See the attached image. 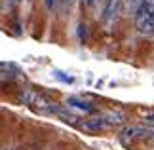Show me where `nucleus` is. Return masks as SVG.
Masks as SVG:
<instances>
[{
    "label": "nucleus",
    "mask_w": 154,
    "mask_h": 150,
    "mask_svg": "<svg viewBox=\"0 0 154 150\" xmlns=\"http://www.w3.org/2000/svg\"><path fill=\"white\" fill-rule=\"evenodd\" d=\"M133 17H135V29L141 34H145V36H152L154 34V11L149 10L146 6H143Z\"/></svg>",
    "instance_id": "obj_1"
},
{
    "label": "nucleus",
    "mask_w": 154,
    "mask_h": 150,
    "mask_svg": "<svg viewBox=\"0 0 154 150\" xmlns=\"http://www.w3.org/2000/svg\"><path fill=\"white\" fill-rule=\"evenodd\" d=\"M122 6H124V0H112V2L106 6V10L103 11L101 21H103V25H105L106 31H110V29L116 25V19H118V15H120Z\"/></svg>",
    "instance_id": "obj_2"
},
{
    "label": "nucleus",
    "mask_w": 154,
    "mask_h": 150,
    "mask_svg": "<svg viewBox=\"0 0 154 150\" xmlns=\"http://www.w3.org/2000/svg\"><path fill=\"white\" fill-rule=\"evenodd\" d=\"M86 131H105V129H110V124H109V120L105 118V114H101V116H93L90 118L88 122H84V125H82Z\"/></svg>",
    "instance_id": "obj_3"
},
{
    "label": "nucleus",
    "mask_w": 154,
    "mask_h": 150,
    "mask_svg": "<svg viewBox=\"0 0 154 150\" xmlns=\"http://www.w3.org/2000/svg\"><path fill=\"white\" fill-rule=\"evenodd\" d=\"M149 135H152V133L146 127H143V125H128L122 131V139H129V141L141 139V137H149Z\"/></svg>",
    "instance_id": "obj_4"
},
{
    "label": "nucleus",
    "mask_w": 154,
    "mask_h": 150,
    "mask_svg": "<svg viewBox=\"0 0 154 150\" xmlns=\"http://www.w3.org/2000/svg\"><path fill=\"white\" fill-rule=\"evenodd\" d=\"M67 105H69V106H74V109H78V110H82V112H88V114L95 112V109H93L91 103L82 101L80 97H69V99H67Z\"/></svg>",
    "instance_id": "obj_5"
},
{
    "label": "nucleus",
    "mask_w": 154,
    "mask_h": 150,
    "mask_svg": "<svg viewBox=\"0 0 154 150\" xmlns=\"http://www.w3.org/2000/svg\"><path fill=\"white\" fill-rule=\"evenodd\" d=\"M105 118L109 120L110 127H114V125H122L124 122H126V114H124L122 110H109V112H105Z\"/></svg>",
    "instance_id": "obj_6"
},
{
    "label": "nucleus",
    "mask_w": 154,
    "mask_h": 150,
    "mask_svg": "<svg viewBox=\"0 0 154 150\" xmlns=\"http://www.w3.org/2000/svg\"><path fill=\"white\" fill-rule=\"evenodd\" d=\"M145 0H124V8H126V11H129V14H137V11L143 8Z\"/></svg>",
    "instance_id": "obj_7"
},
{
    "label": "nucleus",
    "mask_w": 154,
    "mask_h": 150,
    "mask_svg": "<svg viewBox=\"0 0 154 150\" xmlns=\"http://www.w3.org/2000/svg\"><path fill=\"white\" fill-rule=\"evenodd\" d=\"M53 76L59 78V80L65 82V84H72L74 82V76H67V72H63V70H53Z\"/></svg>",
    "instance_id": "obj_8"
},
{
    "label": "nucleus",
    "mask_w": 154,
    "mask_h": 150,
    "mask_svg": "<svg viewBox=\"0 0 154 150\" xmlns=\"http://www.w3.org/2000/svg\"><path fill=\"white\" fill-rule=\"evenodd\" d=\"M110 2H112V0H97V4H95L97 14H101V15H103V11L106 10V6H109Z\"/></svg>",
    "instance_id": "obj_9"
},
{
    "label": "nucleus",
    "mask_w": 154,
    "mask_h": 150,
    "mask_svg": "<svg viewBox=\"0 0 154 150\" xmlns=\"http://www.w3.org/2000/svg\"><path fill=\"white\" fill-rule=\"evenodd\" d=\"M70 2H72V0H59V4H61V11H63V14L67 11V8H70Z\"/></svg>",
    "instance_id": "obj_10"
},
{
    "label": "nucleus",
    "mask_w": 154,
    "mask_h": 150,
    "mask_svg": "<svg viewBox=\"0 0 154 150\" xmlns=\"http://www.w3.org/2000/svg\"><path fill=\"white\" fill-rule=\"evenodd\" d=\"M145 122L146 124H154V112H146L145 114Z\"/></svg>",
    "instance_id": "obj_11"
},
{
    "label": "nucleus",
    "mask_w": 154,
    "mask_h": 150,
    "mask_svg": "<svg viewBox=\"0 0 154 150\" xmlns=\"http://www.w3.org/2000/svg\"><path fill=\"white\" fill-rule=\"evenodd\" d=\"M82 4H84V6H88V8H95L97 0H82Z\"/></svg>",
    "instance_id": "obj_12"
},
{
    "label": "nucleus",
    "mask_w": 154,
    "mask_h": 150,
    "mask_svg": "<svg viewBox=\"0 0 154 150\" xmlns=\"http://www.w3.org/2000/svg\"><path fill=\"white\" fill-rule=\"evenodd\" d=\"M44 2H46V8H48V10H53L55 4H57V0H44Z\"/></svg>",
    "instance_id": "obj_13"
},
{
    "label": "nucleus",
    "mask_w": 154,
    "mask_h": 150,
    "mask_svg": "<svg viewBox=\"0 0 154 150\" xmlns=\"http://www.w3.org/2000/svg\"><path fill=\"white\" fill-rule=\"evenodd\" d=\"M78 29H80V31H78V32H80V38L84 40V38H86V25H80Z\"/></svg>",
    "instance_id": "obj_14"
},
{
    "label": "nucleus",
    "mask_w": 154,
    "mask_h": 150,
    "mask_svg": "<svg viewBox=\"0 0 154 150\" xmlns=\"http://www.w3.org/2000/svg\"><path fill=\"white\" fill-rule=\"evenodd\" d=\"M143 6H146L149 10H152V11H154V0H145V4H143Z\"/></svg>",
    "instance_id": "obj_15"
},
{
    "label": "nucleus",
    "mask_w": 154,
    "mask_h": 150,
    "mask_svg": "<svg viewBox=\"0 0 154 150\" xmlns=\"http://www.w3.org/2000/svg\"><path fill=\"white\" fill-rule=\"evenodd\" d=\"M150 142H152V145H154V133L150 135Z\"/></svg>",
    "instance_id": "obj_16"
},
{
    "label": "nucleus",
    "mask_w": 154,
    "mask_h": 150,
    "mask_svg": "<svg viewBox=\"0 0 154 150\" xmlns=\"http://www.w3.org/2000/svg\"><path fill=\"white\" fill-rule=\"evenodd\" d=\"M21 2V0H14V4H19Z\"/></svg>",
    "instance_id": "obj_17"
},
{
    "label": "nucleus",
    "mask_w": 154,
    "mask_h": 150,
    "mask_svg": "<svg viewBox=\"0 0 154 150\" xmlns=\"http://www.w3.org/2000/svg\"><path fill=\"white\" fill-rule=\"evenodd\" d=\"M4 150H10V148H4Z\"/></svg>",
    "instance_id": "obj_18"
}]
</instances>
